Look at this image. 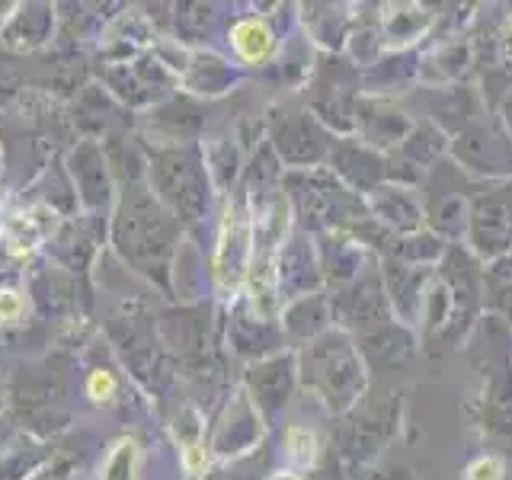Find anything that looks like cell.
Segmentation results:
<instances>
[{
    "instance_id": "obj_1",
    "label": "cell",
    "mask_w": 512,
    "mask_h": 480,
    "mask_svg": "<svg viewBox=\"0 0 512 480\" xmlns=\"http://www.w3.org/2000/svg\"><path fill=\"white\" fill-rule=\"evenodd\" d=\"M234 48L240 55H244L247 61H260L269 55V48H272V36H269V29L263 23H256V20H244V23H237L234 26Z\"/></svg>"
},
{
    "instance_id": "obj_2",
    "label": "cell",
    "mask_w": 512,
    "mask_h": 480,
    "mask_svg": "<svg viewBox=\"0 0 512 480\" xmlns=\"http://www.w3.org/2000/svg\"><path fill=\"white\" fill-rule=\"evenodd\" d=\"M288 448H292V455L298 461H311L314 458V436L304 429H292L288 432Z\"/></svg>"
},
{
    "instance_id": "obj_3",
    "label": "cell",
    "mask_w": 512,
    "mask_h": 480,
    "mask_svg": "<svg viewBox=\"0 0 512 480\" xmlns=\"http://www.w3.org/2000/svg\"><path fill=\"white\" fill-rule=\"evenodd\" d=\"M503 477V468L496 458H480L468 468V480H500Z\"/></svg>"
},
{
    "instance_id": "obj_4",
    "label": "cell",
    "mask_w": 512,
    "mask_h": 480,
    "mask_svg": "<svg viewBox=\"0 0 512 480\" xmlns=\"http://www.w3.org/2000/svg\"><path fill=\"white\" fill-rule=\"evenodd\" d=\"M87 391H90L93 400H109L112 391H116V381H112L109 372H93L90 381H87Z\"/></svg>"
},
{
    "instance_id": "obj_5",
    "label": "cell",
    "mask_w": 512,
    "mask_h": 480,
    "mask_svg": "<svg viewBox=\"0 0 512 480\" xmlns=\"http://www.w3.org/2000/svg\"><path fill=\"white\" fill-rule=\"evenodd\" d=\"M23 311V298L20 292H13V288H7V292H0V320H16Z\"/></svg>"
},
{
    "instance_id": "obj_6",
    "label": "cell",
    "mask_w": 512,
    "mask_h": 480,
    "mask_svg": "<svg viewBox=\"0 0 512 480\" xmlns=\"http://www.w3.org/2000/svg\"><path fill=\"white\" fill-rule=\"evenodd\" d=\"M186 464H189V471H199L202 468V455L196 452V448H189V452H186Z\"/></svg>"
},
{
    "instance_id": "obj_7",
    "label": "cell",
    "mask_w": 512,
    "mask_h": 480,
    "mask_svg": "<svg viewBox=\"0 0 512 480\" xmlns=\"http://www.w3.org/2000/svg\"><path fill=\"white\" fill-rule=\"evenodd\" d=\"M272 480H298V477H295V474H276Z\"/></svg>"
}]
</instances>
